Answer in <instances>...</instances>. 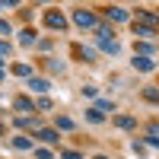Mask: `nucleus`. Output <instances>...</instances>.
I'll list each match as a JSON object with an SVG mask.
<instances>
[{"instance_id": "nucleus-13", "label": "nucleus", "mask_w": 159, "mask_h": 159, "mask_svg": "<svg viewBox=\"0 0 159 159\" xmlns=\"http://www.w3.org/2000/svg\"><path fill=\"white\" fill-rule=\"evenodd\" d=\"M19 42H22V45H32V42H35V35H32V32H22Z\"/></svg>"}, {"instance_id": "nucleus-6", "label": "nucleus", "mask_w": 159, "mask_h": 159, "mask_svg": "<svg viewBox=\"0 0 159 159\" xmlns=\"http://www.w3.org/2000/svg\"><path fill=\"white\" fill-rule=\"evenodd\" d=\"M29 89H32V92H48V80H35V76H32V80H29Z\"/></svg>"}, {"instance_id": "nucleus-7", "label": "nucleus", "mask_w": 159, "mask_h": 159, "mask_svg": "<svg viewBox=\"0 0 159 159\" xmlns=\"http://www.w3.org/2000/svg\"><path fill=\"white\" fill-rule=\"evenodd\" d=\"M35 137L42 140V143H54V140H57V134H54V130H48V127H45V130H38Z\"/></svg>"}, {"instance_id": "nucleus-11", "label": "nucleus", "mask_w": 159, "mask_h": 159, "mask_svg": "<svg viewBox=\"0 0 159 159\" xmlns=\"http://www.w3.org/2000/svg\"><path fill=\"white\" fill-rule=\"evenodd\" d=\"M118 127H134V118H127V115H121V118H118Z\"/></svg>"}, {"instance_id": "nucleus-10", "label": "nucleus", "mask_w": 159, "mask_h": 159, "mask_svg": "<svg viewBox=\"0 0 159 159\" xmlns=\"http://www.w3.org/2000/svg\"><path fill=\"white\" fill-rule=\"evenodd\" d=\"M143 96H147L150 102H159V89H153V86H150V89H143Z\"/></svg>"}, {"instance_id": "nucleus-4", "label": "nucleus", "mask_w": 159, "mask_h": 159, "mask_svg": "<svg viewBox=\"0 0 159 159\" xmlns=\"http://www.w3.org/2000/svg\"><path fill=\"white\" fill-rule=\"evenodd\" d=\"M105 16L115 19V22H124V19H127V13H124V10H118V7H111V10H105Z\"/></svg>"}, {"instance_id": "nucleus-14", "label": "nucleus", "mask_w": 159, "mask_h": 159, "mask_svg": "<svg viewBox=\"0 0 159 159\" xmlns=\"http://www.w3.org/2000/svg\"><path fill=\"white\" fill-rule=\"evenodd\" d=\"M13 70H16L19 76H29V67H25V64H16V67H13Z\"/></svg>"}, {"instance_id": "nucleus-9", "label": "nucleus", "mask_w": 159, "mask_h": 159, "mask_svg": "<svg viewBox=\"0 0 159 159\" xmlns=\"http://www.w3.org/2000/svg\"><path fill=\"white\" fill-rule=\"evenodd\" d=\"M13 147H16V150H29L32 143H29V137H16V140H13Z\"/></svg>"}, {"instance_id": "nucleus-5", "label": "nucleus", "mask_w": 159, "mask_h": 159, "mask_svg": "<svg viewBox=\"0 0 159 159\" xmlns=\"http://www.w3.org/2000/svg\"><path fill=\"white\" fill-rule=\"evenodd\" d=\"M134 67H137V70H153V61H150L147 54H140V57H134Z\"/></svg>"}, {"instance_id": "nucleus-12", "label": "nucleus", "mask_w": 159, "mask_h": 159, "mask_svg": "<svg viewBox=\"0 0 159 159\" xmlns=\"http://www.w3.org/2000/svg\"><path fill=\"white\" fill-rule=\"evenodd\" d=\"M57 127H64V130H70V127H73V121H70V118H57Z\"/></svg>"}, {"instance_id": "nucleus-17", "label": "nucleus", "mask_w": 159, "mask_h": 159, "mask_svg": "<svg viewBox=\"0 0 159 159\" xmlns=\"http://www.w3.org/2000/svg\"><path fill=\"white\" fill-rule=\"evenodd\" d=\"M0 130H3V127H0Z\"/></svg>"}, {"instance_id": "nucleus-15", "label": "nucleus", "mask_w": 159, "mask_h": 159, "mask_svg": "<svg viewBox=\"0 0 159 159\" xmlns=\"http://www.w3.org/2000/svg\"><path fill=\"white\" fill-rule=\"evenodd\" d=\"M0 54H10V45H3V42H0Z\"/></svg>"}, {"instance_id": "nucleus-8", "label": "nucleus", "mask_w": 159, "mask_h": 159, "mask_svg": "<svg viewBox=\"0 0 159 159\" xmlns=\"http://www.w3.org/2000/svg\"><path fill=\"white\" fill-rule=\"evenodd\" d=\"M13 105H16L19 111H32V108H35V105H32L29 99H16V102H13Z\"/></svg>"}, {"instance_id": "nucleus-1", "label": "nucleus", "mask_w": 159, "mask_h": 159, "mask_svg": "<svg viewBox=\"0 0 159 159\" xmlns=\"http://www.w3.org/2000/svg\"><path fill=\"white\" fill-rule=\"evenodd\" d=\"M45 22L51 25V29H67V19H64V13H57V10H48L45 13Z\"/></svg>"}, {"instance_id": "nucleus-3", "label": "nucleus", "mask_w": 159, "mask_h": 159, "mask_svg": "<svg viewBox=\"0 0 159 159\" xmlns=\"http://www.w3.org/2000/svg\"><path fill=\"white\" fill-rule=\"evenodd\" d=\"M137 22H143L147 29H156V25H159V16H153V13H137Z\"/></svg>"}, {"instance_id": "nucleus-16", "label": "nucleus", "mask_w": 159, "mask_h": 159, "mask_svg": "<svg viewBox=\"0 0 159 159\" xmlns=\"http://www.w3.org/2000/svg\"><path fill=\"white\" fill-rule=\"evenodd\" d=\"M0 76H3V64H0Z\"/></svg>"}, {"instance_id": "nucleus-2", "label": "nucleus", "mask_w": 159, "mask_h": 159, "mask_svg": "<svg viewBox=\"0 0 159 159\" xmlns=\"http://www.w3.org/2000/svg\"><path fill=\"white\" fill-rule=\"evenodd\" d=\"M73 22L80 25V29H92V25H96V16L86 13V10H76V13H73Z\"/></svg>"}]
</instances>
